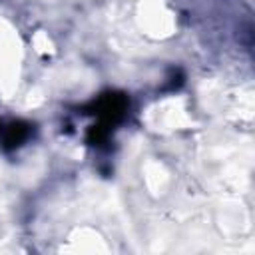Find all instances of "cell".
I'll return each mask as SVG.
<instances>
[{
	"mask_svg": "<svg viewBox=\"0 0 255 255\" xmlns=\"http://www.w3.org/2000/svg\"><path fill=\"white\" fill-rule=\"evenodd\" d=\"M128 96L122 94V92H106L102 94L98 100H94L92 104H88L84 108V114H90V116H96L100 124H106V126H114L118 124L126 110H128Z\"/></svg>",
	"mask_w": 255,
	"mask_h": 255,
	"instance_id": "obj_1",
	"label": "cell"
},
{
	"mask_svg": "<svg viewBox=\"0 0 255 255\" xmlns=\"http://www.w3.org/2000/svg\"><path fill=\"white\" fill-rule=\"evenodd\" d=\"M110 126H106V124H96V126H92L90 128V131H88V143H92V145H102V143H106L108 141V137H110Z\"/></svg>",
	"mask_w": 255,
	"mask_h": 255,
	"instance_id": "obj_3",
	"label": "cell"
},
{
	"mask_svg": "<svg viewBox=\"0 0 255 255\" xmlns=\"http://www.w3.org/2000/svg\"><path fill=\"white\" fill-rule=\"evenodd\" d=\"M30 135V126L24 124V122H12L8 126L2 124V129H0V137H2V145L4 149H14V147H20Z\"/></svg>",
	"mask_w": 255,
	"mask_h": 255,
	"instance_id": "obj_2",
	"label": "cell"
}]
</instances>
